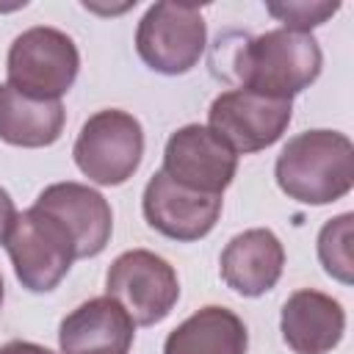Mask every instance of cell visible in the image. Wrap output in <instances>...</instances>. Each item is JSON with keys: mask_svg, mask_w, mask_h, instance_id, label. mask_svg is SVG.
I'll return each mask as SVG.
<instances>
[{"mask_svg": "<svg viewBox=\"0 0 354 354\" xmlns=\"http://www.w3.org/2000/svg\"><path fill=\"white\" fill-rule=\"evenodd\" d=\"M274 174L277 185L296 202H337L354 185V147L337 130H304L282 147Z\"/></svg>", "mask_w": 354, "mask_h": 354, "instance_id": "6da1fadb", "label": "cell"}, {"mask_svg": "<svg viewBox=\"0 0 354 354\" xmlns=\"http://www.w3.org/2000/svg\"><path fill=\"white\" fill-rule=\"evenodd\" d=\"M321 47L313 33L266 30L243 41L235 53V75L246 91L290 100L321 75Z\"/></svg>", "mask_w": 354, "mask_h": 354, "instance_id": "7a4b0ae2", "label": "cell"}, {"mask_svg": "<svg viewBox=\"0 0 354 354\" xmlns=\"http://www.w3.org/2000/svg\"><path fill=\"white\" fill-rule=\"evenodd\" d=\"M80 69V53L75 41L47 25L22 30L8 50V86L33 100H61Z\"/></svg>", "mask_w": 354, "mask_h": 354, "instance_id": "3957f363", "label": "cell"}, {"mask_svg": "<svg viewBox=\"0 0 354 354\" xmlns=\"http://www.w3.org/2000/svg\"><path fill=\"white\" fill-rule=\"evenodd\" d=\"M6 252L14 263L17 279L33 293L53 290L77 260L69 230L39 207L17 213L6 238Z\"/></svg>", "mask_w": 354, "mask_h": 354, "instance_id": "277c9868", "label": "cell"}, {"mask_svg": "<svg viewBox=\"0 0 354 354\" xmlns=\"http://www.w3.org/2000/svg\"><path fill=\"white\" fill-rule=\"evenodd\" d=\"M72 155L91 183L122 185L136 174L144 155L141 122L119 108L97 111L83 122Z\"/></svg>", "mask_w": 354, "mask_h": 354, "instance_id": "5b68a950", "label": "cell"}, {"mask_svg": "<svg viewBox=\"0 0 354 354\" xmlns=\"http://www.w3.org/2000/svg\"><path fill=\"white\" fill-rule=\"evenodd\" d=\"M207 28L196 6L155 3L138 22L136 50L141 61L160 75H183L194 69L205 53Z\"/></svg>", "mask_w": 354, "mask_h": 354, "instance_id": "8992f818", "label": "cell"}, {"mask_svg": "<svg viewBox=\"0 0 354 354\" xmlns=\"http://www.w3.org/2000/svg\"><path fill=\"white\" fill-rule=\"evenodd\" d=\"M105 290L138 326L163 321L180 299L174 268L149 249H130L119 254L105 274Z\"/></svg>", "mask_w": 354, "mask_h": 354, "instance_id": "52a82bcc", "label": "cell"}, {"mask_svg": "<svg viewBox=\"0 0 354 354\" xmlns=\"http://www.w3.org/2000/svg\"><path fill=\"white\" fill-rule=\"evenodd\" d=\"M293 116L290 100L232 88L218 94L207 111V127L238 155L260 152L282 138Z\"/></svg>", "mask_w": 354, "mask_h": 354, "instance_id": "ba28073f", "label": "cell"}, {"mask_svg": "<svg viewBox=\"0 0 354 354\" xmlns=\"http://www.w3.org/2000/svg\"><path fill=\"white\" fill-rule=\"evenodd\" d=\"M238 169V155L205 124H185L174 130L163 149V174L174 183L221 196L232 183Z\"/></svg>", "mask_w": 354, "mask_h": 354, "instance_id": "9c48e42d", "label": "cell"}, {"mask_svg": "<svg viewBox=\"0 0 354 354\" xmlns=\"http://www.w3.org/2000/svg\"><path fill=\"white\" fill-rule=\"evenodd\" d=\"M144 218L152 230L171 241H199L205 238L221 213V196L191 191L163 171H155L144 188L141 199Z\"/></svg>", "mask_w": 354, "mask_h": 354, "instance_id": "30bf717a", "label": "cell"}, {"mask_svg": "<svg viewBox=\"0 0 354 354\" xmlns=\"http://www.w3.org/2000/svg\"><path fill=\"white\" fill-rule=\"evenodd\" d=\"M33 207L55 216L69 230L77 257H94L111 241L113 232L111 205L100 191L83 183H72V180L53 183L36 196Z\"/></svg>", "mask_w": 354, "mask_h": 354, "instance_id": "8fae6325", "label": "cell"}, {"mask_svg": "<svg viewBox=\"0 0 354 354\" xmlns=\"http://www.w3.org/2000/svg\"><path fill=\"white\" fill-rule=\"evenodd\" d=\"M133 337V318L111 296L83 301L58 326L61 354H127Z\"/></svg>", "mask_w": 354, "mask_h": 354, "instance_id": "7c38bea8", "label": "cell"}, {"mask_svg": "<svg viewBox=\"0 0 354 354\" xmlns=\"http://www.w3.org/2000/svg\"><path fill=\"white\" fill-rule=\"evenodd\" d=\"M282 340L296 354H326L346 332V310L337 299L301 288L288 296L279 315Z\"/></svg>", "mask_w": 354, "mask_h": 354, "instance_id": "4fadbf2b", "label": "cell"}, {"mask_svg": "<svg viewBox=\"0 0 354 354\" xmlns=\"http://www.w3.org/2000/svg\"><path fill=\"white\" fill-rule=\"evenodd\" d=\"M282 266L285 249L279 238L266 227L235 235L221 252V279L227 288L249 299L268 293L279 282Z\"/></svg>", "mask_w": 354, "mask_h": 354, "instance_id": "5bb4252c", "label": "cell"}, {"mask_svg": "<svg viewBox=\"0 0 354 354\" xmlns=\"http://www.w3.org/2000/svg\"><path fill=\"white\" fill-rule=\"evenodd\" d=\"M66 111L61 100H33L0 83V141L14 147H50L61 138Z\"/></svg>", "mask_w": 354, "mask_h": 354, "instance_id": "9a60e30c", "label": "cell"}, {"mask_svg": "<svg viewBox=\"0 0 354 354\" xmlns=\"http://www.w3.org/2000/svg\"><path fill=\"white\" fill-rule=\"evenodd\" d=\"M249 332L243 321L218 304H207L169 332L163 354H246Z\"/></svg>", "mask_w": 354, "mask_h": 354, "instance_id": "2e32d148", "label": "cell"}, {"mask_svg": "<svg viewBox=\"0 0 354 354\" xmlns=\"http://www.w3.org/2000/svg\"><path fill=\"white\" fill-rule=\"evenodd\" d=\"M351 232H354V216L351 213L329 218L318 232V260H321L324 271L343 285H351V279H354Z\"/></svg>", "mask_w": 354, "mask_h": 354, "instance_id": "e0dca14e", "label": "cell"}, {"mask_svg": "<svg viewBox=\"0 0 354 354\" xmlns=\"http://www.w3.org/2000/svg\"><path fill=\"white\" fill-rule=\"evenodd\" d=\"M266 8H268L271 17H277L285 25V30L310 33V28L324 25L340 8V3H307V0H299V3H268Z\"/></svg>", "mask_w": 354, "mask_h": 354, "instance_id": "ac0fdd59", "label": "cell"}, {"mask_svg": "<svg viewBox=\"0 0 354 354\" xmlns=\"http://www.w3.org/2000/svg\"><path fill=\"white\" fill-rule=\"evenodd\" d=\"M17 218V207H14V199L8 196L6 188H0V243H6L8 238V230Z\"/></svg>", "mask_w": 354, "mask_h": 354, "instance_id": "d6986e66", "label": "cell"}, {"mask_svg": "<svg viewBox=\"0 0 354 354\" xmlns=\"http://www.w3.org/2000/svg\"><path fill=\"white\" fill-rule=\"evenodd\" d=\"M0 354H55L39 343H30V340H11L6 346H0Z\"/></svg>", "mask_w": 354, "mask_h": 354, "instance_id": "ffe728a7", "label": "cell"}, {"mask_svg": "<svg viewBox=\"0 0 354 354\" xmlns=\"http://www.w3.org/2000/svg\"><path fill=\"white\" fill-rule=\"evenodd\" d=\"M0 307H3V277H0Z\"/></svg>", "mask_w": 354, "mask_h": 354, "instance_id": "44dd1931", "label": "cell"}]
</instances>
